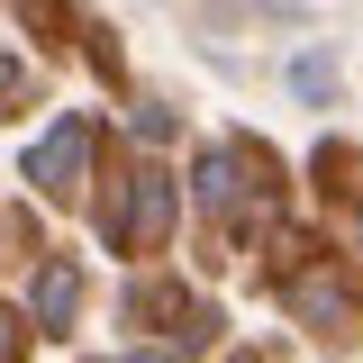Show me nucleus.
Returning <instances> with one entry per match:
<instances>
[{
	"mask_svg": "<svg viewBox=\"0 0 363 363\" xmlns=\"http://www.w3.org/2000/svg\"><path fill=\"white\" fill-rule=\"evenodd\" d=\"M0 91H18V64H9V55H0Z\"/></svg>",
	"mask_w": 363,
	"mask_h": 363,
	"instance_id": "9",
	"label": "nucleus"
},
{
	"mask_svg": "<svg viewBox=\"0 0 363 363\" xmlns=\"http://www.w3.org/2000/svg\"><path fill=\"white\" fill-rule=\"evenodd\" d=\"M9 354H18V318L0 309V363H9Z\"/></svg>",
	"mask_w": 363,
	"mask_h": 363,
	"instance_id": "7",
	"label": "nucleus"
},
{
	"mask_svg": "<svg viewBox=\"0 0 363 363\" xmlns=\"http://www.w3.org/2000/svg\"><path fill=\"white\" fill-rule=\"evenodd\" d=\"M128 363H182V354H164V345H145V354H128Z\"/></svg>",
	"mask_w": 363,
	"mask_h": 363,
	"instance_id": "8",
	"label": "nucleus"
},
{
	"mask_svg": "<svg viewBox=\"0 0 363 363\" xmlns=\"http://www.w3.org/2000/svg\"><path fill=\"white\" fill-rule=\"evenodd\" d=\"M291 309L309 318V327H336V318H345V291L318 281V272H300V281H291Z\"/></svg>",
	"mask_w": 363,
	"mask_h": 363,
	"instance_id": "5",
	"label": "nucleus"
},
{
	"mask_svg": "<svg viewBox=\"0 0 363 363\" xmlns=\"http://www.w3.org/2000/svg\"><path fill=\"white\" fill-rule=\"evenodd\" d=\"M28 309H37L45 336H64V327H73V309H82V264H73V255H45V264H37V291H28Z\"/></svg>",
	"mask_w": 363,
	"mask_h": 363,
	"instance_id": "3",
	"label": "nucleus"
},
{
	"mask_svg": "<svg viewBox=\"0 0 363 363\" xmlns=\"http://www.w3.org/2000/svg\"><path fill=\"white\" fill-rule=\"evenodd\" d=\"M82 164H91V118H55L45 145H28V182L45 191H82Z\"/></svg>",
	"mask_w": 363,
	"mask_h": 363,
	"instance_id": "2",
	"label": "nucleus"
},
{
	"mask_svg": "<svg viewBox=\"0 0 363 363\" xmlns=\"http://www.w3.org/2000/svg\"><path fill=\"white\" fill-rule=\"evenodd\" d=\"M291 91H300V100H327V91H336V64H327V55H300V64H291Z\"/></svg>",
	"mask_w": 363,
	"mask_h": 363,
	"instance_id": "6",
	"label": "nucleus"
},
{
	"mask_svg": "<svg viewBox=\"0 0 363 363\" xmlns=\"http://www.w3.org/2000/svg\"><path fill=\"white\" fill-rule=\"evenodd\" d=\"M128 255H155L164 236H173V173L164 164H136L128 173V209H118V227H109Z\"/></svg>",
	"mask_w": 363,
	"mask_h": 363,
	"instance_id": "1",
	"label": "nucleus"
},
{
	"mask_svg": "<svg viewBox=\"0 0 363 363\" xmlns=\"http://www.w3.org/2000/svg\"><path fill=\"white\" fill-rule=\"evenodd\" d=\"M236 200H245V173H236V155H200V209H236Z\"/></svg>",
	"mask_w": 363,
	"mask_h": 363,
	"instance_id": "4",
	"label": "nucleus"
}]
</instances>
